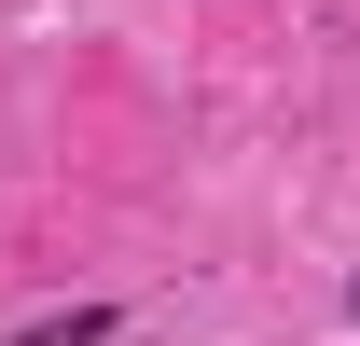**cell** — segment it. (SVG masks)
<instances>
[{"label":"cell","mask_w":360,"mask_h":346,"mask_svg":"<svg viewBox=\"0 0 360 346\" xmlns=\"http://www.w3.org/2000/svg\"><path fill=\"white\" fill-rule=\"evenodd\" d=\"M125 333V305H42V319H14V346H111Z\"/></svg>","instance_id":"6da1fadb"},{"label":"cell","mask_w":360,"mask_h":346,"mask_svg":"<svg viewBox=\"0 0 360 346\" xmlns=\"http://www.w3.org/2000/svg\"><path fill=\"white\" fill-rule=\"evenodd\" d=\"M347 333H360V277H347Z\"/></svg>","instance_id":"7a4b0ae2"}]
</instances>
